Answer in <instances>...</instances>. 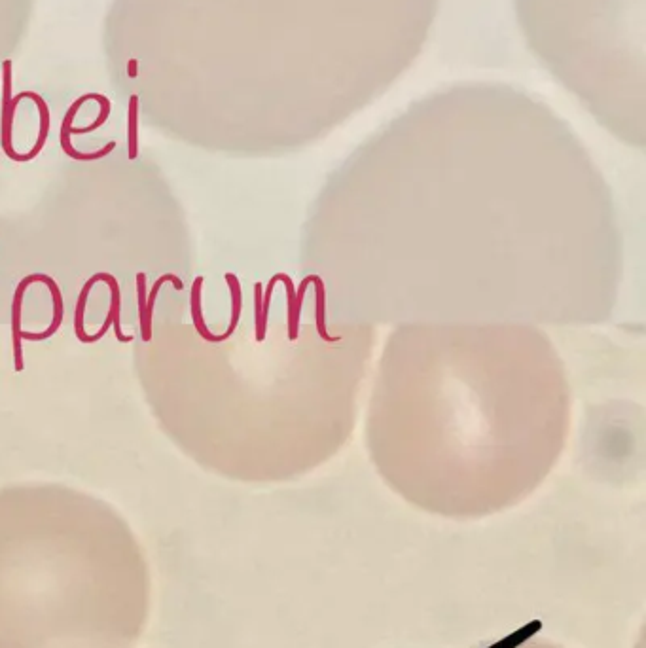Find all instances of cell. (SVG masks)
Instances as JSON below:
<instances>
[{
  "label": "cell",
  "instance_id": "6da1fadb",
  "mask_svg": "<svg viewBox=\"0 0 646 648\" xmlns=\"http://www.w3.org/2000/svg\"><path fill=\"white\" fill-rule=\"evenodd\" d=\"M300 277L364 326L609 321L624 281L616 199L575 148L376 146L324 184Z\"/></svg>",
  "mask_w": 646,
  "mask_h": 648
},
{
  "label": "cell",
  "instance_id": "8992f818",
  "mask_svg": "<svg viewBox=\"0 0 646 648\" xmlns=\"http://www.w3.org/2000/svg\"><path fill=\"white\" fill-rule=\"evenodd\" d=\"M35 279L33 275H27L21 283H19L18 288H16V294H14V300H12V347H14V370L16 372H23V347H21V304H23V296H25V290L29 285H33Z\"/></svg>",
  "mask_w": 646,
  "mask_h": 648
},
{
  "label": "cell",
  "instance_id": "ba28073f",
  "mask_svg": "<svg viewBox=\"0 0 646 648\" xmlns=\"http://www.w3.org/2000/svg\"><path fill=\"white\" fill-rule=\"evenodd\" d=\"M203 277L199 275L194 279L192 283V292H190V311H192V321H194V326L198 330L199 338L205 340L209 343H218L220 342V336L218 334H213L207 324H205V319H203V313H201V288H203Z\"/></svg>",
  "mask_w": 646,
  "mask_h": 648
},
{
  "label": "cell",
  "instance_id": "9c48e42d",
  "mask_svg": "<svg viewBox=\"0 0 646 648\" xmlns=\"http://www.w3.org/2000/svg\"><path fill=\"white\" fill-rule=\"evenodd\" d=\"M95 285V279L90 277L88 283L82 287V292L78 296V304H76V311H74V334L78 338V342L88 343V334L84 330V313H86V304H88V296L90 290Z\"/></svg>",
  "mask_w": 646,
  "mask_h": 648
},
{
  "label": "cell",
  "instance_id": "3957f363",
  "mask_svg": "<svg viewBox=\"0 0 646 648\" xmlns=\"http://www.w3.org/2000/svg\"><path fill=\"white\" fill-rule=\"evenodd\" d=\"M152 580L126 531L99 520H0V648H133Z\"/></svg>",
  "mask_w": 646,
  "mask_h": 648
},
{
  "label": "cell",
  "instance_id": "30bf717a",
  "mask_svg": "<svg viewBox=\"0 0 646 648\" xmlns=\"http://www.w3.org/2000/svg\"><path fill=\"white\" fill-rule=\"evenodd\" d=\"M512 648H559V647H554V645H548V643H540V641H527V643H520V645H516V647H512Z\"/></svg>",
  "mask_w": 646,
  "mask_h": 648
},
{
  "label": "cell",
  "instance_id": "5b68a950",
  "mask_svg": "<svg viewBox=\"0 0 646 648\" xmlns=\"http://www.w3.org/2000/svg\"><path fill=\"white\" fill-rule=\"evenodd\" d=\"M35 283H44L46 287L50 288L52 292V300H54V321L50 324L48 330L40 332V334H33V332H21V340H29V342H44L48 338H52L55 332L61 328L63 324V317H65V302H63V294L61 288L55 283L54 279L46 273H33Z\"/></svg>",
  "mask_w": 646,
  "mask_h": 648
},
{
  "label": "cell",
  "instance_id": "7a4b0ae2",
  "mask_svg": "<svg viewBox=\"0 0 646 648\" xmlns=\"http://www.w3.org/2000/svg\"><path fill=\"white\" fill-rule=\"evenodd\" d=\"M364 400V444L381 480L415 508L455 520L533 495L573 421L567 366L533 324L395 326Z\"/></svg>",
  "mask_w": 646,
  "mask_h": 648
},
{
  "label": "cell",
  "instance_id": "277c9868",
  "mask_svg": "<svg viewBox=\"0 0 646 648\" xmlns=\"http://www.w3.org/2000/svg\"><path fill=\"white\" fill-rule=\"evenodd\" d=\"M91 277L95 279V283H99V281H105V283H107L108 287H110V290H112V300H110V307H108V315L107 319H105V324L101 326V330H99L97 334L88 336V343L99 342L101 338H105L110 326H114V332H116V338H118V342H133L135 338H133V336H124V332H122V324H120L122 298H120V285H118V281L114 279V275L105 273V271H101V273H95V275H91Z\"/></svg>",
  "mask_w": 646,
  "mask_h": 648
},
{
  "label": "cell",
  "instance_id": "52a82bcc",
  "mask_svg": "<svg viewBox=\"0 0 646 648\" xmlns=\"http://www.w3.org/2000/svg\"><path fill=\"white\" fill-rule=\"evenodd\" d=\"M165 283H171L175 290H184L182 279H179V275H175V273H165V275H162V277L154 283L152 290L146 294L144 323L141 324V336H143V342H150V340H152V317H154V304H156V298H158L160 288H162Z\"/></svg>",
  "mask_w": 646,
  "mask_h": 648
}]
</instances>
